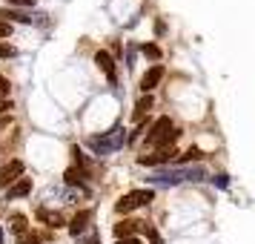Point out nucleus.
<instances>
[{"label": "nucleus", "mask_w": 255, "mask_h": 244, "mask_svg": "<svg viewBox=\"0 0 255 244\" xmlns=\"http://www.w3.org/2000/svg\"><path fill=\"white\" fill-rule=\"evenodd\" d=\"M207 170L204 167H181V170H158L149 181L152 184H163V187H175L181 181H204Z\"/></svg>", "instance_id": "nucleus-1"}, {"label": "nucleus", "mask_w": 255, "mask_h": 244, "mask_svg": "<svg viewBox=\"0 0 255 244\" xmlns=\"http://www.w3.org/2000/svg\"><path fill=\"white\" fill-rule=\"evenodd\" d=\"M178 135H181V132L175 129V124L169 121V118H158V121L152 124L149 135H146V144H149V147H161L163 150V147H169Z\"/></svg>", "instance_id": "nucleus-2"}, {"label": "nucleus", "mask_w": 255, "mask_h": 244, "mask_svg": "<svg viewBox=\"0 0 255 244\" xmlns=\"http://www.w3.org/2000/svg\"><path fill=\"white\" fill-rule=\"evenodd\" d=\"M124 127H112L109 132H104V135H95V138H89V147H92L95 152H101V155H106V152L118 150V147H124Z\"/></svg>", "instance_id": "nucleus-3"}, {"label": "nucleus", "mask_w": 255, "mask_h": 244, "mask_svg": "<svg viewBox=\"0 0 255 244\" xmlns=\"http://www.w3.org/2000/svg\"><path fill=\"white\" fill-rule=\"evenodd\" d=\"M152 198H155L152 190H132V193H127V196L118 201L115 210L118 213H132V210H138V207H146Z\"/></svg>", "instance_id": "nucleus-4"}, {"label": "nucleus", "mask_w": 255, "mask_h": 244, "mask_svg": "<svg viewBox=\"0 0 255 244\" xmlns=\"http://www.w3.org/2000/svg\"><path fill=\"white\" fill-rule=\"evenodd\" d=\"M17 178H23V161L20 158H12L9 164L0 167V190L3 187H12Z\"/></svg>", "instance_id": "nucleus-5"}, {"label": "nucleus", "mask_w": 255, "mask_h": 244, "mask_svg": "<svg viewBox=\"0 0 255 244\" xmlns=\"http://www.w3.org/2000/svg\"><path fill=\"white\" fill-rule=\"evenodd\" d=\"M161 78H163V66H161V63H155V66H152V69L146 72V75H143V78H140V89L149 95L152 89H155V86L161 83Z\"/></svg>", "instance_id": "nucleus-6"}, {"label": "nucleus", "mask_w": 255, "mask_h": 244, "mask_svg": "<svg viewBox=\"0 0 255 244\" xmlns=\"http://www.w3.org/2000/svg\"><path fill=\"white\" fill-rule=\"evenodd\" d=\"M95 60H98V66L104 69V75H106V78H109V81L115 83V81H118V72H115V60H112V55L101 49V52L95 55Z\"/></svg>", "instance_id": "nucleus-7"}, {"label": "nucleus", "mask_w": 255, "mask_h": 244, "mask_svg": "<svg viewBox=\"0 0 255 244\" xmlns=\"http://www.w3.org/2000/svg\"><path fill=\"white\" fill-rule=\"evenodd\" d=\"M172 155H175V152L169 150V147H163V150L152 152V155H140V164H143V167H158V164H166Z\"/></svg>", "instance_id": "nucleus-8"}, {"label": "nucleus", "mask_w": 255, "mask_h": 244, "mask_svg": "<svg viewBox=\"0 0 255 244\" xmlns=\"http://www.w3.org/2000/svg\"><path fill=\"white\" fill-rule=\"evenodd\" d=\"M32 193V178H17L12 187H9V198H23V196H29Z\"/></svg>", "instance_id": "nucleus-9"}, {"label": "nucleus", "mask_w": 255, "mask_h": 244, "mask_svg": "<svg viewBox=\"0 0 255 244\" xmlns=\"http://www.w3.org/2000/svg\"><path fill=\"white\" fill-rule=\"evenodd\" d=\"M37 219L43 221V224H52V227H63V224H66V219H63L60 213H55V210H46V207L37 210Z\"/></svg>", "instance_id": "nucleus-10"}, {"label": "nucleus", "mask_w": 255, "mask_h": 244, "mask_svg": "<svg viewBox=\"0 0 255 244\" xmlns=\"http://www.w3.org/2000/svg\"><path fill=\"white\" fill-rule=\"evenodd\" d=\"M89 219H92V213H89V210H81V213L69 221V233H75V236L83 233V230H86V224H89Z\"/></svg>", "instance_id": "nucleus-11"}, {"label": "nucleus", "mask_w": 255, "mask_h": 244, "mask_svg": "<svg viewBox=\"0 0 255 244\" xmlns=\"http://www.w3.org/2000/svg\"><path fill=\"white\" fill-rule=\"evenodd\" d=\"M140 221H121V224H115V236L118 239H132L135 233H138Z\"/></svg>", "instance_id": "nucleus-12"}, {"label": "nucleus", "mask_w": 255, "mask_h": 244, "mask_svg": "<svg viewBox=\"0 0 255 244\" xmlns=\"http://www.w3.org/2000/svg\"><path fill=\"white\" fill-rule=\"evenodd\" d=\"M149 106H152V98L149 95H143V98L138 101V106H135V121H143V115L149 112Z\"/></svg>", "instance_id": "nucleus-13"}, {"label": "nucleus", "mask_w": 255, "mask_h": 244, "mask_svg": "<svg viewBox=\"0 0 255 244\" xmlns=\"http://www.w3.org/2000/svg\"><path fill=\"white\" fill-rule=\"evenodd\" d=\"M9 224H12V230L17 233V236H23V233H26V224H29V221H26V216H20V213H14L12 219H9Z\"/></svg>", "instance_id": "nucleus-14"}, {"label": "nucleus", "mask_w": 255, "mask_h": 244, "mask_svg": "<svg viewBox=\"0 0 255 244\" xmlns=\"http://www.w3.org/2000/svg\"><path fill=\"white\" fill-rule=\"evenodd\" d=\"M66 184H81L83 187V170H78V167L66 170Z\"/></svg>", "instance_id": "nucleus-15"}, {"label": "nucleus", "mask_w": 255, "mask_h": 244, "mask_svg": "<svg viewBox=\"0 0 255 244\" xmlns=\"http://www.w3.org/2000/svg\"><path fill=\"white\" fill-rule=\"evenodd\" d=\"M198 158H201V150H198V147H192V150H186L184 155L178 158V164H186V161H198Z\"/></svg>", "instance_id": "nucleus-16"}, {"label": "nucleus", "mask_w": 255, "mask_h": 244, "mask_svg": "<svg viewBox=\"0 0 255 244\" xmlns=\"http://www.w3.org/2000/svg\"><path fill=\"white\" fill-rule=\"evenodd\" d=\"M143 55L152 58V60H158V58H161V49L155 46V43H146V46H143Z\"/></svg>", "instance_id": "nucleus-17"}, {"label": "nucleus", "mask_w": 255, "mask_h": 244, "mask_svg": "<svg viewBox=\"0 0 255 244\" xmlns=\"http://www.w3.org/2000/svg\"><path fill=\"white\" fill-rule=\"evenodd\" d=\"M20 244H40V233H23Z\"/></svg>", "instance_id": "nucleus-18"}, {"label": "nucleus", "mask_w": 255, "mask_h": 244, "mask_svg": "<svg viewBox=\"0 0 255 244\" xmlns=\"http://www.w3.org/2000/svg\"><path fill=\"white\" fill-rule=\"evenodd\" d=\"M14 55H17L14 46H3V43H0V58H14Z\"/></svg>", "instance_id": "nucleus-19"}, {"label": "nucleus", "mask_w": 255, "mask_h": 244, "mask_svg": "<svg viewBox=\"0 0 255 244\" xmlns=\"http://www.w3.org/2000/svg\"><path fill=\"white\" fill-rule=\"evenodd\" d=\"M9 35H12V23L0 20V37H9Z\"/></svg>", "instance_id": "nucleus-20"}, {"label": "nucleus", "mask_w": 255, "mask_h": 244, "mask_svg": "<svg viewBox=\"0 0 255 244\" xmlns=\"http://www.w3.org/2000/svg\"><path fill=\"white\" fill-rule=\"evenodd\" d=\"M6 95H9V81L0 78V98H6Z\"/></svg>", "instance_id": "nucleus-21"}, {"label": "nucleus", "mask_w": 255, "mask_h": 244, "mask_svg": "<svg viewBox=\"0 0 255 244\" xmlns=\"http://www.w3.org/2000/svg\"><path fill=\"white\" fill-rule=\"evenodd\" d=\"M118 244H140L138 236H132V239H118Z\"/></svg>", "instance_id": "nucleus-22"}, {"label": "nucleus", "mask_w": 255, "mask_h": 244, "mask_svg": "<svg viewBox=\"0 0 255 244\" xmlns=\"http://www.w3.org/2000/svg\"><path fill=\"white\" fill-rule=\"evenodd\" d=\"M9 3H14V6H35V0H9Z\"/></svg>", "instance_id": "nucleus-23"}, {"label": "nucleus", "mask_w": 255, "mask_h": 244, "mask_svg": "<svg viewBox=\"0 0 255 244\" xmlns=\"http://www.w3.org/2000/svg\"><path fill=\"white\" fill-rule=\"evenodd\" d=\"M212 181H215L218 187H227V184H230V181H227V175H218V178H212Z\"/></svg>", "instance_id": "nucleus-24"}, {"label": "nucleus", "mask_w": 255, "mask_h": 244, "mask_svg": "<svg viewBox=\"0 0 255 244\" xmlns=\"http://www.w3.org/2000/svg\"><path fill=\"white\" fill-rule=\"evenodd\" d=\"M6 109H12V104H9L6 98H0V112H6Z\"/></svg>", "instance_id": "nucleus-25"}, {"label": "nucleus", "mask_w": 255, "mask_h": 244, "mask_svg": "<svg viewBox=\"0 0 255 244\" xmlns=\"http://www.w3.org/2000/svg\"><path fill=\"white\" fill-rule=\"evenodd\" d=\"M9 124H12V121H9V118H3V115H0V132H3V129L9 127Z\"/></svg>", "instance_id": "nucleus-26"}]
</instances>
